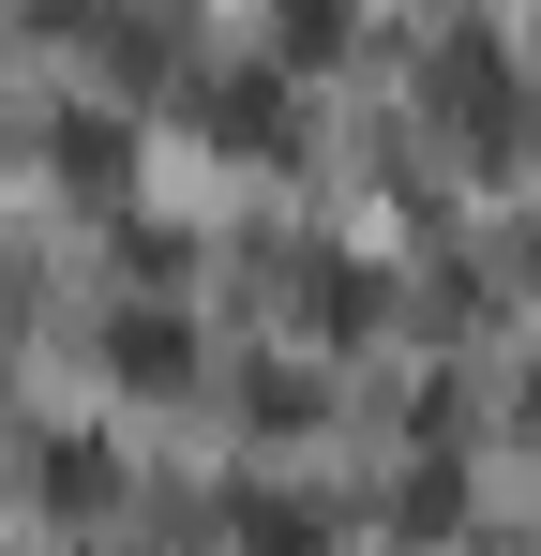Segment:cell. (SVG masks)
Returning a JSON list of instances; mask_svg holds the SVG:
<instances>
[{
	"label": "cell",
	"mask_w": 541,
	"mask_h": 556,
	"mask_svg": "<svg viewBox=\"0 0 541 556\" xmlns=\"http://www.w3.org/2000/svg\"><path fill=\"white\" fill-rule=\"evenodd\" d=\"M105 362L136 376V391H180V376H196V346H180V316H121V331H105Z\"/></svg>",
	"instance_id": "6da1fadb"
},
{
	"label": "cell",
	"mask_w": 541,
	"mask_h": 556,
	"mask_svg": "<svg viewBox=\"0 0 541 556\" xmlns=\"http://www.w3.org/2000/svg\"><path fill=\"white\" fill-rule=\"evenodd\" d=\"M121 496V452L105 437H46V511H105Z\"/></svg>",
	"instance_id": "7a4b0ae2"
},
{
	"label": "cell",
	"mask_w": 541,
	"mask_h": 556,
	"mask_svg": "<svg viewBox=\"0 0 541 556\" xmlns=\"http://www.w3.org/2000/svg\"><path fill=\"white\" fill-rule=\"evenodd\" d=\"M241 556H331V527L301 496H241Z\"/></svg>",
	"instance_id": "3957f363"
}]
</instances>
